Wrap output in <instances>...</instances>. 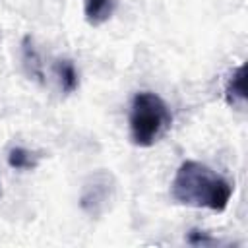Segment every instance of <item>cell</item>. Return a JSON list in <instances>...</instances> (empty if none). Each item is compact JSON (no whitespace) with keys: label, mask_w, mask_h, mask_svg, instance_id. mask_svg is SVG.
Masks as SVG:
<instances>
[{"label":"cell","mask_w":248,"mask_h":248,"mask_svg":"<svg viewBox=\"0 0 248 248\" xmlns=\"http://www.w3.org/2000/svg\"><path fill=\"white\" fill-rule=\"evenodd\" d=\"M116 0H85V19L89 25H103L114 14Z\"/></svg>","instance_id":"obj_4"},{"label":"cell","mask_w":248,"mask_h":248,"mask_svg":"<svg viewBox=\"0 0 248 248\" xmlns=\"http://www.w3.org/2000/svg\"><path fill=\"white\" fill-rule=\"evenodd\" d=\"M8 165L17 170H31L39 165V155L25 147H14L8 153Z\"/></svg>","instance_id":"obj_8"},{"label":"cell","mask_w":248,"mask_h":248,"mask_svg":"<svg viewBox=\"0 0 248 248\" xmlns=\"http://www.w3.org/2000/svg\"><path fill=\"white\" fill-rule=\"evenodd\" d=\"M56 74H58L60 87L64 93H74L78 89L79 78H78V70H76L72 60H58L56 62Z\"/></svg>","instance_id":"obj_7"},{"label":"cell","mask_w":248,"mask_h":248,"mask_svg":"<svg viewBox=\"0 0 248 248\" xmlns=\"http://www.w3.org/2000/svg\"><path fill=\"white\" fill-rule=\"evenodd\" d=\"M107 200H108V178L107 174H103V182H97V178H93V184L85 188L81 196V207L91 215H97L101 211L99 205H105Z\"/></svg>","instance_id":"obj_3"},{"label":"cell","mask_w":248,"mask_h":248,"mask_svg":"<svg viewBox=\"0 0 248 248\" xmlns=\"http://www.w3.org/2000/svg\"><path fill=\"white\" fill-rule=\"evenodd\" d=\"M170 124L172 114L159 95L151 91L134 95L130 107V138L136 145L151 147L170 130Z\"/></svg>","instance_id":"obj_2"},{"label":"cell","mask_w":248,"mask_h":248,"mask_svg":"<svg viewBox=\"0 0 248 248\" xmlns=\"http://www.w3.org/2000/svg\"><path fill=\"white\" fill-rule=\"evenodd\" d=\"M232 184L203 163L184 161L170 184L172 198L192 207L223 211L232 196Z\"/></svg>","instance_id":"obj_1"},{"label":"cell","mask_w":248,"mask_h":248,"mask_svg":"<svg viewBox=\"0 0 248 248\" xmlns=\"http://www.w3.org/2000/svg\"><path fill=\"white\" fill-rule=\"evenodd\" d=\"M21 60H23V68L27 72V76L35 78L37 81H43V62H41V56L33 45V39L31 37H23V43H21Z\"/></svg>","instance_id":"obj_5"},{"label":"cell","mask_w":248,"mask_h":248,"mask_svg":"<svg viewBox=\"0 0 248 248\" xmlns=\"http://www.w3.org/2000/svg\"><path fill=\"white\" fill-rule=\"evenodd\" d=\"M225 95H227V103L229 105H236V103H244L246 99V87H244V66H238L229 81H227V89H225Z\"/></svg>","instance_id":"obj_6"}]
</instances>
